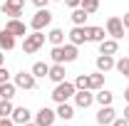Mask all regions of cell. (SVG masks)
Masks as SVG:
<instances>
[{"instance_id":"8992f818","label":"cell","mask_w":129,"mask_h":126,"mask_svg":"<svg viewBox=\"0 0 129 126\" xmlns=\"http://www.w3.org/2000/svg\"><path fill=\"white\" fill-rule=\"evenodd\" d=\"M35 84H37V77L32 72H17L15 74V87H20V89H35Z\"/></svg>"},{"instance_id":"83f0119b","label":"cell","mask_w":129,"mask_h":126,"mask_svg":"<svg viewBox=\"0 0 129 126\" xmlns=\"http://www.w3.org/2000/svg\"><path fill=\"white\" fill-rule=\"evenodd\" d=\"M80 5L84 8V10H87V13H89V15L99 10V0H80Z\"/></svg>"},{"instance_id":"e575fe53","label":"cell","mask_w":129,"mask_h":126,"mask_svg":"<svg viewBox=\"0 0 129 126\" xmlns=\"http://www.w3.org/2000/svg\"><path fill=\"white\" fill-rule=\"evenodd\" d=\"M122 22H124V30H129V13H127L124 17H122Z\"/></svg>"},{"instance_id":"4dcf8cb0","label":"cell","mask_w":129,"mask_h":126,"mask_svg":"<svg viewBox=\"0 0 129 126\" xmlns=\"http://www.w3.org/2000/svg\"><path fill=\"white\" fill-rule=\"evenodd\" d=\"M0 126H15V121L10 116H0Z\"/></svg>"},{"instance_id":"f35d334b","label":"cell","mask_w":129,"mask_h":126,"mask_svg":"<svg viewBox=\"0 0 129 126\" xmlns=\"http://www.w3.org/2000/svg\"><path fill=\"white\" fill-rule=\"evenodd\" d=\"M124 119H129V106H127V109H124Z\"/></svg>"},{"instance_id":"f546056e","label":"cell","mask_w":129,"mask_h":126,"mask_svg":"<svg viewBox=\"0 0 129 126\" xmlns=\"http://www.w3.org/2000/svg\"><path fill=\"white\" fill-rule=\"evenodd\" d=\"M112 126H129V119H124V116H119V119H114Z\"/></svg>"},{"instance_id":"30bf717a","label":"cell","mask_w":129,"mask_h":126,"mask_svg":"<svg viewBox=\"0 0 129 126\" xmlns=\"http://www.w3.org/2000/svg\"><path fill=\"white\" fill-rule=\"evenodd\" d=\"M70 42H72V45H84V42H89V40H87V25H75V27L70 30Z\"/></svg>"},{"instance_id":"4316f807","label":"cell","mask_w":129,"mask_h":126,"mask_svg":"<svg viewBox=\"0 0 129 126\" xmlns=\"http://www.w3.org/2000/svg\"><path fill=\"white\" fill-rule=\"evenodd\" d=\"M13 109H15V106H13L10 99H0V116H10Z\"/></svg>"},{"instance_id":"1f68e13d","label":"cell","mask_w":129,"mask_h":126,"mask_svg":"<svg viewBox=\"0 0 129 126\" xmlns=\"http://www.w3.org/2000/svg\"><path fill=\"white\" fill-rule=\"evenodd\" d=\"M3 82H8V69H5V64L0 67V84H3Z\"/></svg>"},{"instance_id":"8fae6325","label":"cell","mask_w":129,"mask_h":126,"mask_svg":"<svg viewBox=\"0 0 129 126\" xmlns=\"http://www.w3.org/2000/svg\"><path fill=\"white\" fill-rule=\"evenodd\" d=\"M5 30H10L15 37H25V35H27V27H25V22H22L20 17H10L8 25H5Z\"/></svg>"},{"instance_id":"44dd1931","label":"cell","mask_w":129,"mask_h":126,"mask_svg":"<svg viewBox=\"0 0 129 126\" xmlns=\"http://www.w3.org/2000/svg\"><path fill=\"white\" fill-rule=\"evenodd\" d=\"M47 40L52 42V47H55V45H62L64 42V32L60 30V27H52V30L47 32Z\"/></svg>"},{"instance_id":"9a60e30c","label":"cell","mask_w":129,"mask_h":126,"mask_svg":"<svg viewBox=\"0 0 129 126\" xmlns=\"http://www.w3.org/2000/svg\"><path fill=\"white\" fill-rule=\"evenodd\" d=\"M0 47L3 49H13L15 47V35H13L10 30H5V27L0 30Z\"/></svg>"},{"instance_id":"9c48e42d","label":"cell","mask_w":129,"mask_h":126,"mask_svg":"<svg viewBox=\"0 0 129 126\" xmlns=\"http://www.w3.org/2000/svg\"><path fill=\"white\" fill-rule=\"evenodd\" d=\"M114 119H117V111L112 109V104H107V106H102V109L97 111V124H99V126L112 124Z\"/></svg>"},{"instance_id":"277c9868","label":"cell","mask_w":129,"mask_h":126,"mask_svg":"<svg viewBox=\"0 0 129 126\" xmlns=\"http://www.w3.org/2000/svg\"><path fill=\"white\" fill-rule=\"evenodd\" d=\"M50 22H52V13L47 8H40L35 13V17L30 20V27L32 30H45V27H50Z\"/></svg>"},{"instance_id":"d590c367","label":"cell","mask_w":129,"mask_h":126,"mask_svg":"<svg viewBox=\"0 0 129 126\" xmlns=\"http://www.w3.org/2000/svg\"><path fill=\"white\" fill-rule=\"evenodd\" d=\"M3 64H5V54L0 52V67H3Z\"/></svg>"},{"instance_id":"ab89813d","label":"cell","mask_w":129,"mask_h":126,"mask_svg":"<svg viewBox=\"0 0 129 126\" xmlns=\"http://www.w3.org/2000/svg\"><path fill=\"white\" fill-rule=\"evenodd\" d=\"M127 40H129V35H127Z\"/></svg>"},{"instance_id":"484cf974","label":"cell","mask_w":129,"mask_h":126,"mask_svg":"<svg viewBox=\"0 0 129 126\" xmlns=\"http://www.w3.org/2000/svg\"><path fill=\"white\" fill-rule=\"evenodd\" d=\"M114 69H117L119 74L129 77V57H122V59H117V62H114Z\"/></svg>"},{"instance_id":"5bb4252c","label":"cell","mask_w":129,"mask_h":126,"mask_svg":"<svg viewBox=\"0 0 129 126\" xmlns=\"http://www.w3.org/2000/svg\"><path fill=\"white\" fill-rule=\"evenodd\" d=\"M114 62H117V59H114V54H99V57H97V69L104 74V72L114 69Z\"/></svg>"},{"instance_id":"cb8c5ba5","label":"cell","mask_w":129,"mask_h":126,"mask_svg":"<svg viewBox=\"0 0 129 126\" xmlns=\"http://www.w3.org/2000/svg\"><path fill=\"white\" fill-rule=\"evenodd\" d=\"M13 96H15V84L3 82L0 84V99H13Z\"/></svg>"},{"instance_id":"f1b7e54d","label":"cell","mask_w":129,"mask_h":126,"mask_svg":"<svg viewBox=\"0 0 129 126\" xmlns=\"http://www.w3.org/2000/svg\"><path fill=\"white\" fill-rule=\"evenodd\" d=\"M75 87L77 89H89V74H80L75 79Z\"/></svg>"},{"instance_id":"ac0fdd59","label":"cell","mask_w":129,"mask_h":126,"mask_svg":"<svg viewBox=\"0 0 129 126\" xmlns=\"http://www.w3.org/2000/svg\"><path fill=\"white\" fill-rule=\"evenodd\" d=\"M55 114H57V116H60L62 121H70V119L75 116V109H72V106H70L67 101H62V104L57 106V111H55Z\"/></svg>"},{"instance_id":"d6a6232c","label":"cell","mask_w":129,"mask_h":126,"mask_svg":"<svg viewBox=\"0 0 129 126\" xmlns=\"http://www.w3.org/2000/svg\"><path fill=\"white\" fill-rule=\"evenodd\" d=\"M64 5H67V8H72V10H75V8H80V0H64Z\"/></svg>"},{"instance_id":"7c38bea8","label":"cell","mask_w":129,"mask_h":126,"mask_svg":"<svg viewBox=\"0 0 129 126\" xmlns=\"http://www.w3.org/2000/svg\"><path fill=\"white\" fill-rule=\"evenodd\" d=\"M55 116H57V114H55L52 109L42 106V109H40L37 114H35V121H37L40 126H52V124H55Z\"/></svg>"},{"instance_id":"3957f363","label":"cell","mask_w":129,"mask_h":126,"mask_svg":"<svg viewBox=\"0 0 129 126\" xmlns=\"http://www.w3.org/2000/svg\"><path fill=\"white\" fill-rule=\"evenodd\" d=\"M45 45V35L42 30H35L32 35H25V42H22V52L25 54H35L37 49Z\"/></svg>"},{"instance_id":"8d00e7d4","label":"cell","mask_w":129,"mask_h":126,"mask_svg":"<svg viewBox=\"0 0 129 126\" xmlns=\"http://www.w3.org/2000/svg\"><path fill=\"white\" fill-rule=\"evenodd\" d=\"M25 126H40V124H37V121H27Z\"/></svg>"},{"instance_id":"836d02e7","label":"cell","mask_w":129,"mask_h":126,"mask_svg":"<svg viewBox=\"0 0 129 126\" xmlns=\"http://www.w3.org/2000/svg\"><path fill=\"white\" fill-rule=\"evenodd\" d=\"M32 3H35V8L40 10V8H47V3H50V0H32Z\"/></svg>"},{"instance_id":"74e56055","label":"cell","mask_w":129,"mask_h":126,"mask_svg":"<svg viewBox=\"0 0 129 126\" xmlns=\"http://www.w3.org/2000/svg\"><path fill=\"white\" fill-rule=\"evenodd\" d=\"M124 99H127V101H129V87H127V89H124Z\"/></svg>"},{"instance_id":"603a6c76","label":"cell","mask_w":129,"mask_h":126,"mask_svg":"<svg viewBox=\"0 0 129 126\" xmlns=\"http://www.w3.org/2000/svg\"><path fill=\"white\" fill-rule=\"evenodd\" d=\"M114 94L112 92H107V89H99V94H94V101H99V106H107V104H112Z\"/></svg>"},{"instance_id":"7a4b0ae2","label":"cell","mask_w":129,"mask_h":126,"mask_svg":"<svg viewBox=\"0 0 129 126\" xmlns=\"http://www.w3.org/2000/svg\"><path fill=\"white\" fill-rule=\"evenodd\" d=\"M75 92H77L75 82H67V79H64V82H60V84L52 89V94H50V96H52L57 104H62V101H67L70 96H75Z\"/></svg>"},{"instance_id":"52a82bcc","label":"cell","mask_w":129,"mask_h":126,"mask_svg":"<svg viewBox=\"0 0 129 126\" xmlns=\"http://www.w3.org/2000/svg\"><path fill=\"white\" fill-rule=\"evenodd\" d=\"M92 101H94V94H92V89H77V92H75V104H77L80 109H87V106H92Z\"/></svg>"},{"instance_id":"e0dca14e","label":"cell","mask_w":129,"mask_h":126,"mask_svg":"<svg viewBox=\"0 0 129 126\" xmlns=\"http://www.w3.org/2000/svg\"><path fill=\"white\" fill-rule=\"evenodd\" d=\"M47 77L52 79L55 84L64 82V67H62V64H52V67H50V72H47Z\"/></svg>"},{"instance_id":"ffe728a7","label":"cell","mask_w":129,"mask_h":126,"mask_svg":"<svg viewBox=\"0 0 129 126\" xmlns=\"http://www.w3.org/2000/svg\"><path fill=\"white\" fill-rule=\"evenodd\" d=\"M104 27H87V40L89 42H102L104 40Z\"/></svg>"},{"instance_id":"ba28073f","label":"cell","mask_w":129,"mask_h":126,"mask_svg":"<svg viewBox=\"0 0 129 126\" xmlns=\"http://www.w3.org/2000/svg\"><path fill=\"white\" fill-rule=\"evenodd\" d=\"M22 5H25V0H5L3 3V13L10 17H20L22 15Z\"/></svg>"},{"instance_id":"60d3db41","label":"cell","mask_w":129,"mask_h":126,"mask_svg":"<svg viewBox=\"0 0 129 126\" xmlns=\"http://www.w3.org/2000/svg\"><path fill=\"white\" fill-rule=\"evenodd\" d=\"M52 126H55V124H52Z\"/></svg>"},{"instance_id":"2e32d148","label":"cell","mask_w":129,"mask_h":126,"mask_svg":"<svg viewBox=\"0 0 129 126\" xmlns=\"http://www.w3.org/2000/svg\"><path fill=\"white\" fill-rule=\"evenodd\" d=\"M117 49H119L117 40H102L99 42V54H117Z\"/></svg>"},{"instance_id":"d4e9b609","label":"cell","mask_w":129,"mask_h":126,"mask_svg":"<svg viewBox=\"0 0 129 126\" xmlns=\"http://www.w3.org/2000/svg\"><path fill=\"white\" fill-rule=\"evenodd\" d=\"M30 72L35 74V77H47V72H50V64H45V62H35Z\"/></svg>"},{"instance_id":"6da1fadb","label":"cell","mask_w":129,"mask_h":126,"mask_svg":"<svg viewBox=\"0 0 129 126\" xmlns=\"http://www.w3.org/2000/svg\"><path fill=\"white\" fill-rule=\"evenodd\" d=\"M52 62L55 64H64V62H75L77 59V45H55L52 47Z\"/></svg>"},{"instance_id":"7402d4cb","label":"cell","mask_w":129,"mask_h":126,"mask_svg":"<svg viewBox=\"0 0 129 126\" xmlns=\"http://www.w3.org/2000/svg\"><path fill=\"white\" fill-rule=\"evenodd\" d=\"M102 87H104V74H102V72L89 74V89H92V92H99Z\"/></svg>"},{"instance_id":"4fadbf2b","label":"cell","mask_w":129,"mask_h":126,"mask_svg":"<svg viewBox=\"0 0 129 126\" xmlns=\"http://www.w3.org/2000/svg\"><path fill=\"white\" fill-rule=\"evenodd\" d=\"M30 116H32V111L27 109V106H15V109H13V114H10V119H13L15 124H22V126L30 121Z\"/></svg>"},{"instance_id":"5b68a950","label":"cell","mask_w":129,"mask_h":126,"mask_svg":"<svg viewBox=\"0 0 129 126\" xmlns=\"http://www.w3.org/2000/svg\"><path fill=\"white\" fill-rule=\"evenodd\" d=\"M107 35H112V40H122L124 37V22L122 17H109L107 20Z\"/></svg>"},{"instance_id":"d6986e66","label":"cell","mask_w":129,"mask_h":126,"mask_svg":"<svg viewBox=\"0 0 129 126\" xmlns=\"http://www.w3.org/2000/svg\"><path fill=\"white\" fill-rule=\"evenodd\" d=\"M72 22H75V25H84V22H87V17H89V13H87V10H84V8H75V10H72Z\"/></svg>"}]
</instances>
